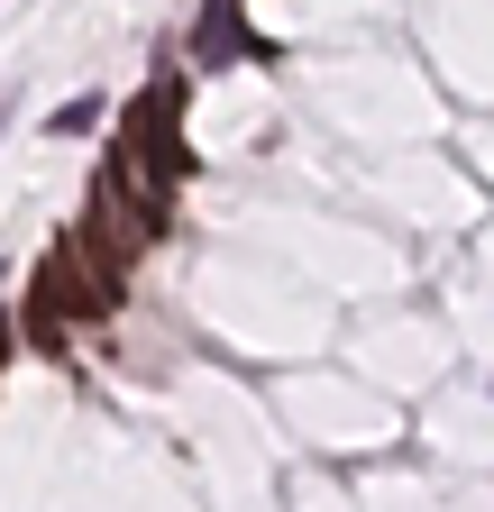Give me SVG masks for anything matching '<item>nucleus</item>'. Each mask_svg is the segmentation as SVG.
Wrapping results in <instances>:
<instances>
[{
  "instance_id": "obj_1",
  "label": "nucleus",
  "mask_w": 494,
  "mask_h": 512,
  "mask_svg": "<svg viewBox=\"0 0 494 512\" xmlns=\"http://www.w3.org/2000/svg\"><path fill=\"white\" fill-rule=\"evenodd\" d=\"M129 156L147 165V211H156V192H165L174 165H183V147H174V83L138 92V110H129Z\"/></svg>"
},
{
  "instance_id": "obj_2",
  "label": "nucleus",
  "mask_w": 494,
  "mask_h": 512,
  "mask_svg": "<svg viewBox=\"0 0 494 512\" xmlns=\"http://www.w3.org/2000/svg\"><path fill=\"white\" fill-rule=\"evenodd\" d=\"M238 46V0H211L202 10V55H229Z\"/></svg>"
},
{
  "instance_id": "obj_3",
  "label": "nucleus",
  "mask_w": 494,
  "mask_h": 512,
  "mask_svg": "<svg viewBox=\"0 0 494 512\" xmlns=\"http://www.w3.org/2000/svg\"><path fill=\"white\" fill-rule=\"evenodd\" d=\"M92 119H101V101H65V110H55L46 128H55V138H83V128H92Z\"/></svg>"
}]
</instances>
